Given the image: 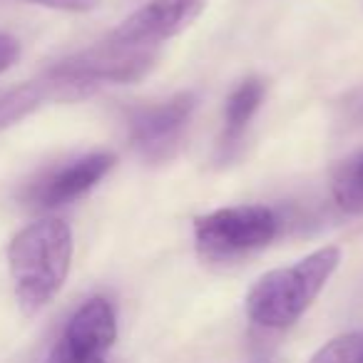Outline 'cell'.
<instances>
[{"label": "cell", "instance_id": "obj_13", "mask_svg": "<svg viewBox=\"0 0 363 363\" xmlns=\"http://www.w3.org/2000/svg\"><path fill=\"white\" fill-rule=\"evenodd\" d=\"M28 3H38V6L67 11V13H87V11H95L102 0H28Z\"/></svg>", "mask_w": 363, "mask_h": 363}, {"label": "cell", "instance_id": "obj_11", "mask_svg": "<svg viewBox=\"0 0 363 363\" xmlns=\"http://www.w3.org/2000/svg\"><path fill=\"white\" fill-rule=\"evenodd\" d=\"M333 202L346 214H363V150L343 160L331 177Z\"/></svg>", "mask_w": 363, "mask_h": 363}, {"label": "cell", "instance_id": "obj_2", "mask_svg": "<svg viewBox=\"0 0 363 363\" xmlns=\"http://www.w3.org/2000/svg\"><path fill=\"white\" fill-rule=\"evenodd\" d=\"M341 249L323 247L296 264L264 274L247 294V316L254 326L284 331L308 311L338 269Z\"/></svg>", "mask_w": 363, "mask_h": 363}, {"label": "cell", "instance_id": "obj_3", "mask_svg": "<svg viewBox=\"0 0 363 363\" xmlns=\"http://www.w3.org/2000/svg\"><path fill=\"white\" fill-rule=\"evenodd\" d=\"M281 219L267 204L217 209L194 219V247L209 264H234L277 239Z\"/></svg>", "mask_w": 363, "mask_h": 363}, {"label": "cell", "instance_id": "obj_5", "mask_svg": "<svg viewBox=\"0 0 363 363\" xmlns=\"http://www.w3.org/2000/svg\"><path fill=\"white\" fill-rule=\"evenodd\" d=\"M197 110L194 92H177L169 100L127 112V137L137 155L150 164L169 162L179 152Z\"/></svg>", "mask_w": 363, "mask_h": 363}, {"label": "cell", "instance_id": "obj_12", "mask_svg": "<svg viewBox=\"0 0 363 363\" xmlns=\"http://www.w3.org/2000/svg\"><path fill=\"white\" fill-rule=\"evenodd\" d=\"M308 363H363V331L331 338L313 353Z\"/></svg>", "mask_w": 363, "mask_h": 363}, {"label": "cell", "instance_id": "obj_6", "mask_svg": "<svg viewBox=\"0 0 363 363\" xmlns=\"http://www.w3.org/2000/svg\"><path fill=\"white\" fill-rule=\"evenodd\" d=\"M117 341V313L105 296H92L67 318L45 363H107Z\"/></svg>", "mask_w": 363, "mask_h": 363}, {"label": "cell", "instance_id": "obj_14", "mask_svg": "<svg viewBox=\"0 0 363 363\" xmlns=\"http://www.w3.org/2000/svg\"><path fill=\"white\" fill-rule=\"evenodd\" d=\"M18 55H21V45H18L16 38L0 33V75L16 65Z\"/></svg>", "mask_w": 363, "mask_h": 363}, {"label": "cell", "instance_id": "obj_4", "mask_svg": "<svg viewBox=\"0 0 363 363\" xmlns=\"http://www.w3.org/2000/svg\"><path fill=\"white\" fill-rule=\"evenodd\" d=\"M155 48H125L105 38L97 45L65 57L48 70V77L62 85L70 97H80L105 82H135L155 67Z\"/></svg>", "mask_w": 363, "mask_h": 363}, {"label": "cell", "instance_id": "obj_1", "mask_svg": "<svg viewBox=\"0 0 363 363\" xmlns=\"http://www.w3.org/2000/svg\"><path fill=\"white\" fill-rule=\"evenodd\" d=\"M72 262V229L57 217L28 224L8 247L13 289L26 316L40 313L60 294Z\"/></svg>", "mask_w": 363, "mask_h": 363}, {"label": "cell", "instance_id": "obj_10", "mask_svg": "<svg viewBox=\"0 0 363 363\" xmlns=\"http://www.w3.org/2000/svg\"><path fill=\"white\" fill-rule=\"evenodd\" d=\"M50 100H70V92L48 75L43 80L0 87V132L18 125L23 117L33 115L38 107Z\"/></svg>", "mask_w": 363, "mask_h": 363}, {"label": "cell", "instance_id": "obj_8", "mask_svg": "<svg viewBox=\"0 0 363 363\" xmlns=\"http://www.w3.org/2000/svg\"><path fill=\"white\" fill-rule=\"evenodd\" d=\"M115 162L117 160L112 152H90V155L75 157L30 182L23 192V199L38 209L65 207L87 194L92 187H97L102 177L115 167Z\"/></svg>", "mask_w": 363, "mask_h": 363}, {"label": "cell", "instance_id": "obj_7", "mask_svg": "<svg viewBox=\"0 0 363 363\" xmlns=\"http://www.w3.org/2000/svg\"><path fill=\"white\" fill-rule=\"evenodd\" d=\"M207 0H147L110 33V40L125 48H160L187 30L202 16Z\"/></svg>", "mask_w": 363, "mask_h": 363}, {"label": "cell", "instance_id": "obj_9", "mask_svg": "<svg viewBox=\"0 0 363 363\" xmlns=\"http://www.w3.org/2000/svg\"><path fill=\"white\" fill-rule=\"evenodd\" d=\"M264 92H267V87H264V82L259 77H247L227 97V105H224V130L222 140H219V155L224 160L232 157L234 150L242 145L249 122L254 120L257 110L262 107Z\"/></svg>", "mask_w": 363, "mask_h": 363}]
</instances>
